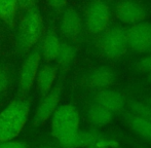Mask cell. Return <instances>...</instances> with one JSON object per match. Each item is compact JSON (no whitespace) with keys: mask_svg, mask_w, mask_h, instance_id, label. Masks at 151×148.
Wrapping results in <instances>:
<instances>
[{"mask_svg":"<svg viewBox=\"0 0 151 148\" xmlns=\"http://www.w3.org/2000/svg\"><path fill=\"white\" fill-rule=\"evenodd\" d=\"M31 102L26 97L14 99L0 112V142L12 140L26 126Z\"/></svg>","mask_w":151,"mask_h":148,"instance_id":"cell-1","label":"cell"},{"mask_svg":"<svg viewBox=\"0 0 151 148\" xmlns=\"http://www.w3.org/2000/svg\"><path fill=\"white\" fill-rule=\"evenodd\" d=\"M80 117L78 110L72 104L59 105L52 116V135L59 145L68 143L79 131Z\"/></svg>","mask_w":151,"mask_h":148,"instance_id":"cell-2","label":"cell"},{"mask_svg":"<svg viewBox=\"0 0 151 148\" xmlns=\"http://www.w3.org/2000/svg\"><path fill=\"white\" fill-rule=\"evenodd\" d=\"M43 35V20L38 6L29 9L23 16L17 34V46L23 54L37 45Z\"/></svg>","mask_w":151,"mask_h":148,"instance_id":"cell-3","label":"cell"},{"mask_svg":"<svg viewBox=\"0 0 151 148\" xmlns=\"http://www.w3.org/2000/svg\"><path fill=\"white\" fill-rule=\"evenodd\" d=\"M127 30L122 27H113L104 34L101 41V50L109 59L122 56L127 50Z\"/></svg>","mask_w":151,"mask_h":148,"instance_id":"cell-4","label":"cell"},{"mask_svg":"<svg viewBox=\"0 0 151 148\" xmlns=\"http://www.w3.org/2000/svg\"><path fill=\"white\" fill-rule=\"evenodd\" d=\"M127 46L133 52L146 54L151 52V23L140 22L127 30Z\"/></svg>","mask_w":151,"mask_h":148,"instance_id":"cell-5","label":"cell"},{"mask_svg":"<svg viewBox=\"0 0 151 148\" xmlns=\"http://www.w3.org/2000/svg\"><path fill=\"white\" fill-rule=\"evenodd\" d=\"M62 92H63V86L61 84H58L54 86L46 96L41 98L33 117L34 126L36 128L41 126L52 117L60 104Z\"/></svg>","mask_w":151,"mask_h":148,"instance_id":"cell-6","label":"cell"},{"mask_svg":"<svg viewBox=\"0 0 151 148\" xmlns=\"http://www.w3.org/2000/svg\"><path fill=\"white\" fill-rule=\"evenodd\" d=\"M110 12L107 4L101 0H95L88 6L86 22L88 31L93 34H99L107 28L109 24Z\"/></svg>","mask_w":151,"mask_h":148,"instance_id":"cell-7","label":"cell"},{"mask_svg":"<svg viewBox=\"0 0 151 148\" xmlns=\"http://www.w3.org/2000/svg\"><path fill=\"white\" fill-rule=\"evenodd\" d=\"M41 52H40V45L35 46L30 54L25 59L22 65L20 72V90L22 94H27L35 82V78L37 72L40 68L41 62Z\"/></svg>","mask_w":151,"mask_h":148,"instance_id":"cell-8","label":"cell"},{"mask_svg":"<svg viewBox=\"0 0 151 148\" xmlns=\"http://www.w3.org/2000/svg\"><path fill=\"white\" fill-rule=\"evenodd\" d=\"M115 14L120 22L135 25L145 20L146 11L140 3L133 0H123L116 6Z\"/></svg>","mask_w":151,"mask_h":148,"instance_id":"cell-9","label":"cell"},{"mask_svg":"<svg viewBox=\"0 0 151 148\" xmlns=\"http://www.w3.org/2000/svg\"><path fill=\"white\" fill-rule=\"evenodd\" d=\"M82 23L78 12L73 8H68L62 17L60 31L67 40H76L81 34Z\"/></svg>","mask_w":151,"mask_h":148,"instance_id":"cell-10","label":"cell"},{"mask_svg":"<svg viewBox=\"0 0 151 148\" xmlns=\"http://www.w3.org/2000/svg\"><path fill=\"white\" fill-rule=\"evenodd\" d=\"M57 73H58V68L50 64H45L39 68L35 81L37 84L40 99L46 96L50 92V90L54 88V82L56 80Z\"/></svg>","mask_w":151,"mask_h":148,"instance_id":"cell-11","label":"cell"},{"mask_svg":"<svg viewBox=\"0 0 151 148\" xmlns=\"http://www.w3.org/2000/svg\"><path fill=\"white\" fill-rule=\"evenodd\" d=\"M95 103L102 105L111 112L122 110L125 105V99L120 93L111 90H102L95 96Z\"/></svg>","mask_w":151,"mask_h":148,"instance_id":"cell-12","label":"cell"},{"mask_svg":"<svg viewBox=\"0 0 151 148\" xmlns=\"http://www.w3.org/2000/svg\"><path fill=\"white\" fill-rule=\"evenodd\" d=\"M115 80V73L108 67H99L88 74L86 78V84L91 88L103 90L111 85Z\"/></svg>","mask_w":151,"mask_h":148,"instance_id":"cell-13","label":"cell"},{"mask_svg":"<svg viewBox=\"0 0 151 148\" xmlns=\"http://www.w3.org/2000/svg\"><path fill=\"white\" fill-rule=\"evenodd\" d=\"M61 42L62 41L59 39L58 35L55 33V31H48L44 35V37L42 38V41L39 44L41 59H43L44 62L50 63L56 60Z\"/></svg>","mask_w":151,"mask_h":148,"instance_id":"cell-14","label":"cell"},{"mask_svg":"<svg viewBox=\"0 0 151 148\" xmlns=\"http://www.w3.org/2000/svg\"><path fill=\"white\" fill-rule=\"evenodd\" d=\"M88 118L96 126H105L113 118V112L97 103L93 104L88 110Z\"/></svg>","mask_w":151,"mask_h":148,"instance_id":"cell-15","label":"cell"},{"mask_svg":"<svg viewBox=\"0 0 151 148\" xmlns=\"http://www.w3.org/2000/svg\"><path fill=\"white\" fill-rule=\"evenodd\" d=\"M18 11V0H0V22L12 28Z\"/></svg>","mask_w":151,"mask_h":148,"instance_id":"cell-16","label":"cell"},{"mask_svg":"<svg viewBox=\"0 0 151 148\" xmlns=\"http://www.w3.org/2000/svg\"><path fill=\"white\" fill-rule=\"evenodd\" d=\"M100 135L93 131H78L76 135L62 148H86L96 140Z\"/></svg>","mask_w":151,"mask_h":148,"instance_id":"cell-17","label":"cell"},{"mask_svg":"<svg viewBox=\"0 0 151 148\" xmlns=\"http://www.w3.org/2000/svg\"><path fill=\"white\" fill-rule=\"evenodd\" d=\"M76 57V48L67 42H61L58 55L55 61L63 70H67Z\"/></svg>","mask_w":151,"mask_h":148,"instance_id":"cell-18","label":"cell"},{"mask_svg":"<svg viewBox=\"0 0 151 148\" xmlns=\"http://www.w3.org/2000/svg\"><path fill=\"white\" fill-rule=\"evenodd\" d=\"M129 124L131 129L144 140H147L151 142V122L149 120L145 119L143 117H140L138 115H134L129 119Z\"/></svg>","mask_w":151,"mask_h":148,"instance_id":"cell-19","label":"cell"},{"mask_svg":"<svg viewBox=\"0 0 151 148\" xmlns=\"http://www.w3.org/2000/svg\"><path fill=\"white\" fill-rule=\"evenodd\" d=\"M131 109L136 115L145 118L151 122V106L149 104H145L139 101H133L131 102Z\"/></svg>","mask_w":151,"mask_h":148,"instance_id":"cell-20","label":"cell"},{"mask_svg":"<svg viewBox=\"0 0 151 148\" xmlns=\"http://www.w3.org/2000/svg\"><path fill=\"white\" fill-rule=\"evenodd\" d=\"M119 142L115 139L106 138L100 135L93 142H91L86 148H118Z\"/></svg>","mask_w":151,"mask_h":148,"instance_id":"cell-21","label":"cell"},{"mask_svg":"<svg viewBox=\"0 0 151 148\" xmlns=\"http://www.w3.org/2000/svg\"><path fill=\"white\" fill-rule=\"evenodd\" d=\"M0 148H31V147L25 141H19L12 139V140L0 142Z\"/></svg>","mask_w":151,"mask_h":148,"instance_id":"cell-22","label":"cell"},{"mask_svg":"<svg viewBox=\"0 0 151 148\" xmlns=\"http://www.w3.org/2000/svg\"><path fill=\"white\" fill-rule=\"evenodd\" d=\"M8 85H9V76L8 72L3 68L0 67V95L6 92Z\"/></svg>","mask_w":151,"mask_h":148,"instance_id":"cell-23","label":"cell"},{"mask_svg":"<svg viewBox=\"0 0 151 148\" xmlns=\"http://www.w3.org/2000/svg\"><path fill=\"white\" fill-rule=\"evenodd\" d=\"M37 1L38 0H18L19 10L21 12H23V14H25L29 9L37 6Z\"/></svg>","mask_w":151,"mask_h":148,"instance_id":"cell-24","label":"cell"},{"mask_svg":"<svg viewBox=\"0 0 151 148\" xmlns=\"http://www.w3.org/2000/svg\"><path fill=\"white\" fill-rule=\"evenodd\" d=\"M137 68L139 69L142 72H147L150 73L151 72V55L146 58H143L137 63Z\"/></svg>","mask_w":151,"mask_h":148,"instance_id":"cell-25","label":"cell"},{"mask_svg":"<svg viewBox=\"0 0 151 148\" xmlns=\"http://www.w3.org/2000/svg\"><path fill=\"white\" fill-rule=\"evenodd\" d=\"M46 3L48 7H50L52 9L56 11H61L63 8H65L67 0H46Z\"/></svg>","mask_w":151,"mask_h":148,"instance_id":"cell-26","label":"cell"},{"mask_svg":"<svg viewBox=\"0 0 151 148\" xmlns=\"http://www.w3.org/2000/svg\"><path fill=\"white\" fill-rule=\"evenodd\" d=\"M37 148H62V147H56V146H50V145H41V146H38Z\"/></svg>","mask_w":151,"mask_h":148,"instance_id":"cell-27","label":"cell"},{"mask_svg":"<svg viewBox=\"0 0 151 148\" xmlns=\"http://www.w3.org/2000/svg\"><path fill=\"white\" fill-rule=\"evenodd\" d=\"M147 79H148V81H149V82H151V72H150V73H148Z\"/></svg>","mask_w":151,"mask_h":148,"instance_id":"cell-28","label":"cell"},{"mask_svg":"<svg viewBox=\"0 0 151 148\" xmlns=\"http://www.w3.org/2000/svg\"><path fill=\"white\" fill-rule=\"evenodd\" d=\"M148 104H149L150 106H151V100H149V102H148Z\"/></svg>","mask_w":151,"mask_h":148,"instance_id":"cell-29","label":"cell"}]
</instances>
